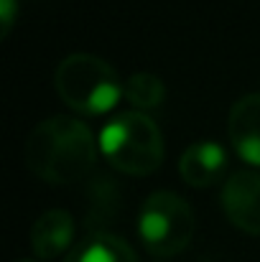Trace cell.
<instances>
[{"label": "cell", "instance_id": "8", "mask_svg": "<svg viewBox=\"0 0 260 262\" xmlns=\"http://www.w3.org/2000/svg\"><path fill=\"white\" fill-rule=\"evenodd\" d=\"M74 242V219L67 209L44 211L31 227V250L38 260H56L69 255Z\"/></svg>", "mask_w": 260, "mask_h": 262}, {"label": "cell", "instance_id": "9", "mask_svg": "<svg viewBox=\"0 0 260 262\" xmlns=\"http://www.w3.org/2000/svg\"><path fill=\"white\" fill-rule=\"evenodd\" d=\"M64 262H138L133 247L110 232H92L72 247Z\"/></svg>", "mask_w": 260, "mask_h": 262}, {"label": "cell", "instance_id": "12", "mask_svg": "<svg viewBox=\"0 0 260 262\" xmlns=\"http://www.w3.org/2000/svg\"><path fill=\"white\" fill-rule=\"evenodd\" d=\"M18 262H33V260H18Z\"/></svg>", "mask_w": 260, "mask_h": 262}, {"label": "cell", "instance_id": "6", "mask_svg": "<svg viewBox=\"0 0 260 262\" xmlns=\"http://www.w3.org/2000/svg\"><path fill=\"white\" fill-rule=\"evenodd\" d=\"M227 133L235 153L260 168V92L240 97L227 117Z\"/></svg>", "mask_w": 260, "mask_h": 262}, {"label": "cell", "instance_id": "7", "mask_svg": "<svg viewBox=\"0 0 260 262\" xmlns=\"http://www.w3.org/2000/svg\"><path fill=\"white\" fill-rule=\"evenodd\" d=\"M227 163H230L227 150L219 143L199 140V143H191L181 153L178 176L191 188H207V186H214L217 181H222V176L227 171Z\"/></svg>", "mask_w": 260, "mask_h": 262}, {"label": "cell", "instance_id": "1", "mask_svg": "<svg viewBox=\"0 0 260 262\" xmlns=\"http://www.w3.org/2000/svg\"><path fill=\"white\" fill-rule=\"evenodd\" d=\"M99 140L82 120L56 115L38 122L23 145V163L46 183H77L97 166Z\"/></svg>", "mask_w": 260, "mask_h": 262}, {"label": "cell", "instance_id": "2", "mask_svg": "<svg viewBox=\"0 0 260 262\" xmlns=\"http://www.w3.org/2000/svg\"><path fill=\"white\" fill-rule=\"evenodd\" d=\"M105 161L125 176H151L164 163V133L146 112H120L99 133Z\"/></svg>", "mask_w": 260, "mask_h": 262}, {"label": "cell", "instance_id": "5", "mask_svg": "<svg viewBox=\"0 0 260 262\" xmlns=\"http://www.w3.org/2000/svg\"><path fill=\"white\" fill-rule=\"evenodd\" d=\"M222 211L225 216L245 234L260 237V173L243 168L230 173L222 188Z\"/></svg>", "mask_w": 260, "mask_h": 262}, {"label": "cell", "instance_id": "3", "mask_svg": "<svg viewBox=\"0 0 260 262\" xmlns=\"http://www.w3.org/2000/svg\"><path fill=\"white\" fill-rule=\"evenodd\" d=\"M54 87L59 99L87 117H99L117 107L125 97V84L117 72L99 56L72 54L67 56L54 74Z\"/></svg>", "mask_w": 260, "mask_h": 262}, {"label": "cell", "instance_id": "10", "mask_svg": "<svg viewBox=\"0 0 260 262\" xmlns=\"http://www.w3.org/2000/svg\"><path fill=\"white\" fill-rule=\"evenodd\" d=\"M125 99L135 112H153L166 99V84L151 72H135L125 79Z\"/></svg>", "mask_w": 260, "mask_h": 262}, {"label": "cell", "instance_id": "4", "mask_svg": "<svg viewBox=\"0 0 260 262\" xmlns=\"http://www.w3.org/2000/svg\"><path fill=\"white\" fill-rule=\"evenodd\" d=\"M196 219L189 201L173 191H153L138 211V237L148 255L176 257L194 239Z\"/></svg>", "mask_w": 260, "mask_h": 262}, {"label": "cell", "instance_id": "11", "mask_svg": "<svg viewBox=\"0 0 260 262\" xmlns=\"http://www.w3.org/2000/svg\"><path fill=\"white\" fill-rule=\"evenodd\" d=\"M18 20V0H0V38H8Z\"/></svg>", "mask_w": 260, "mask_h": 262}]
</instances>
